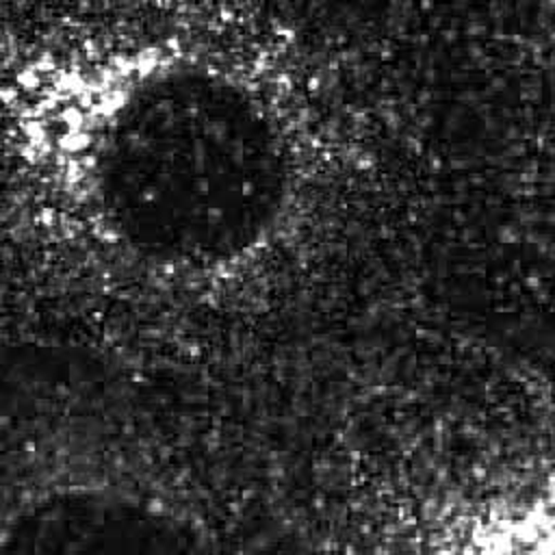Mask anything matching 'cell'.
Segmentation results:
<instances>
[{"instance_id": "1", "label": "cell", "mask_w": 555, "mask_h": 555, "mask_svg": "<svg viewBox=\"0 0 555 555\" xmlns=\"http://www.w3.org/2000/svg\"><path fill=\"white\" fill-rule=\"evenodd\" d=\"M284 141L236 80L195 65L134 82L104 119L91 191L104 225L139 256L212 267L258 245L286 197Z\"/></svg>"}, {"instance_id": "2", "label": "cell", "mask_w": 555, "mask_h": 555, "mask_svg": "<svg viewBox=\"0 0 555 555\" xmlns=\"http://www.w3.org/2000/svg\"><path fill=\"white\" fill-rule=\"evenodd\" d=\"M30 553L191 551L195 533L165 512L106 492H63L26 507L7 531Z\"/></svg>"}]
</instances>
